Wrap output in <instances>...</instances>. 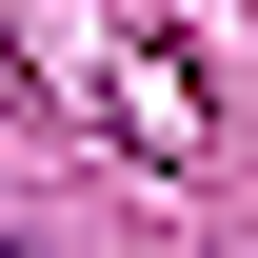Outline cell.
<instances>
[{
  "instance_id": "cell-1",
  "label": "cell",
  "mask_w": 258,
  "mask_h": 258,
  "mask_svg": "<svg viewBox=\"0 0 258 258\" xmlns=\"http://www.w3.org/2000/svg\"><path fill=\"white\" fill-rule=\"evenodd\" d=\"M0 258H20V238H0Z\"/></svg>"
}]
</instances>
